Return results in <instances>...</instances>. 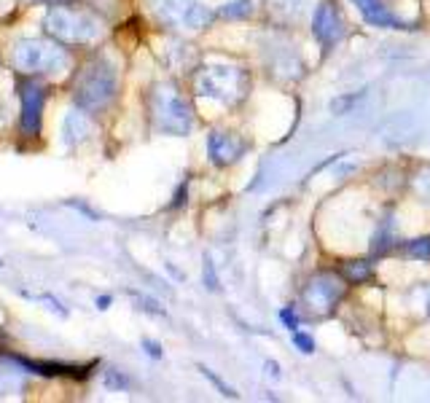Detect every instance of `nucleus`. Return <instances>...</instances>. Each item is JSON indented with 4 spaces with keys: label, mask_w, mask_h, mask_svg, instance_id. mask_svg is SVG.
<instances>
[{
    "label": "nucleus",
    "mask_w": 430,
    "mask_h": 403,
    "mask_svg": "<svg viewBox=\"0 0 430 403\" xmlns=\"http://www.w3.org/2000/svg\"><path fill=\"white\" fill-rule=\"evenodd\" d=\"M280 320H282V323H285V326H288L291 330L299 328V320H296V314H293V310H291V307H285V310L280 312Z\"/></svg>",
    "instance_id": "nucleus-7"
},
{
    "label": "nucleus",
    "mask_w": 430,
    "mask_h": 403,
    "mask_svg": "<svg viewBox=\"0 0 430 403\" xmlns=\"http://www.w3.org/2000/svg\"><path fill=\"white\" fill-rule=\"evenodd\" d=\"M312 30L323 46H334L341 33H344V24H341V17H339L337 6L334 3H323L318 11H315V19H312Z\"/></svg>",
    "instance_id": "nucleus-1"
},
{
    "label": "nucleus",
    "mask_w": 430,
    "mask_h": 403,
    "mask_svg": "<svg viewBox=\"0 0 430 403\" xmlns=\"http://www.w3.org/2000/svg\"><path fill=\"white\" fill-rule=\"evenodd\" d=\"M409 253H412L414 258H430V237L409 242Z\"/></svg>",
    "instance_id": "nucleus-5"
},
{
    "label": "nucleus",
    "mask_w": 430,
    "mask_h": 403,
    "mask_svg": "<svg viewBox=\"0 0 430 403\" xmlns=\"http://www.w3.org/2000/svg\"><path fill=\"white\" fill-rule=\"evenodd\" d=\"M293 342H296V347L301 349V352H315V342H312V336H304V333H296L293 336Z\"/></svg>",
    "instance_id": "nucleus-6"
},
{
    "label": "nucleus",
    "mask_w": 430,
    "mask_h": 403,
    "mask_svg": "<svg viewBox=\"0 0 430 403\" xmlns=\"http://www.w3.org/2000/svg\"><path fill=\"white\" fill-rule=\"evenodd\" d=\"M210 153H213L215 165H231V162L240 159L243 146H240V140H234L229 135H213L210 137Z\"/></svg>",
    "instance_id": "nucleus-2"
},
{
    "label": "nucleus",
    "mask_w": 430,
    "mask_h": 403,
    "mask_svg": "<svg viewBox=\"0 0 430 403\" xmlns=\"http://www.w3.org/2000/svg\"><path fill=\"white\" fill-rule=\"evenodd\" d=\"M355 6H358V11L363 14V19H366L369 24H374V27H404L379 0H355Z\"/></svg>",
    "instance_id": "nucleus-3"
},
{
    "label": "nucleus",
    "mask_w": 430,
    "mask_h": 403,
    "mask_svg": "<svg viewBox=\"0 0 430 403\" xmlns=\"http://www.w3.org/2000/svg\"><path fill=\"white\" fill-rule=\"evenodd\" d=\"M207 282H210V288H215V277H213V266L207 264Z\"/></svg>",
    "instance_id": "nucleus-8"
},
{
    "label": "nucleus",
    "mask_w": 430,
    "mask_h": 403,
    "mask_svg": "<svg viewBox=\"0 0 430 403\" xmlns=\"http://www.w3.org/2000/svg\"><path fill=\"white\" fill-rule=\"evenodd\" d=\"M369 272H371V264H366V261H353V264L344 266V275L350 277V280H355V282L366 280Z\"/></svg>",
    "instance_id": "nucleus-4"
}]
</instances>
